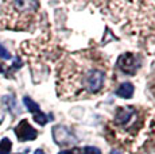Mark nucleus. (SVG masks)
Segmentation results:
<instances>
[{
    "label": "nucleus",
    "instance_id": "1",
    "mask_svg": "<svg viewBox=\"0 0 155 154\" xmlns=\"http://www.w3.org/2000/svg\"><path fill=\"white\" fill-rule=\"evenodd\" d=\"M109 76L105 58L97 52L68 54L57 68V91L66 100L89 99L104 91Z\"/></svg>",
    "mask_w": 155,
    "mask_h": 154
},
{
    "label": "nucleus",
    "instance_id": "2",
    "mask_svg": "<svg viewBox=\"0 0 155 154\" xmlns=\"http://www.w3.org/2000/svg\"><path fill=\"white\" fill-rule=\"evenodd\" d=\"M94 5L128 35L139 41L155 39V2H104Z\"/></svg>",
    "mask_w": 155,
    "mask_h": 154
},
{
    "label": "nucleus",
    "instance_id": "3",
    "mask_svg": "<svg viewBox=\"0 0 155 154\" xmlns=\"http://www.w3.org/2000/svg\"><path fill=\"white\" fill-rule=\"evenodd\" d=\"M154 124L155 118L148 109L119 107L113 118V132L124 146L135 150L154 134Z\"/></svg>",
    "mask_w": 155,
    "mask_h": 154
},
{
    "label": "nucleus",
    "instance_id": "4",
    "mask_svg": "<svg viewBox=\"0 0 155 154\" xmlns=\"http://www.w3.org/2000/svg\"><path fill=\"white\" fill-rule=\"evenodd\" d=\"M0 22L4 28L26 30L34 23L39 4L35 2L0 3Z\"/></svg>",
    "mask_w": 155,
    "mask_h": 154
},
{
    "label": "nucleus",
    "instance_id": "5",
    "mask_svg": "<svg viewBox=\"0 0 155 154\" xmlns=\"http://www.w3.org/2000/svg\"><path fill=\"white\" fill-rule=\"evenodd\" d=\"M117 66L123 73H127L130 76H134L139 68V61L135 54L132 53H124L119 57L117 60Z\"/></svg>",
    "mask_w": 155,
    "mask_h": 154
},
{
    "label": "nucleus",
    "instance_id": "6",
    "mask_svg": "<svg viewBox=\"0 0 155 154\" xmlns=\"http://www.w3.org/2000/svg\"><path fill=\"white\" fill-rule=\"evenodd\" d=\"M15 134H16V138L19 139L20 142H26V141H34V139L37 138L38 132H37V130L25 119L15 127Z\"/></svg>",
    "mask_w": 155,
    "mask_h": 154
},
{
    "label": "nucleus",
    "instance_id": "7",
    "mask_svg": "<svg viewBox=\"0 0 155 154\" xmlns=\"http://www.w3.org/2000/svg\"><path fill=\"white\" fill-rule=\"evenodd\" d=\"M116 95L121 99H130L134 95V85L131 82H124L116 89Z\"/></svg>",
    "mask_w": 155,
    "mask_h": 154
},
{
    "label": "nucleus",
    "instance_id": "8",
    "mask_svg": "<svg viewBox=\"0 0 155 154\" xmlns=\"http://www.w3.org/2000/svg\"><path fill=\"white\" fill-rule=\"evenodd\" d=\"M23 103H25V105L27 107V109L30 112H32V114H38V112H41V108L39 105L37 104V103L34 102V100H31L30 97H23Z\"/></svg>",
    "mask_w": 155,
    "mask_h": 154
},
{
    "label": "nucleus",
    "instance_id": "9",
    "mask_svg": "<svg viewBox=\"0 0 155 154\" xmlns=\"http://www.w3.org/2000/svg\"><path fill=\"white\" fill-rule=\"evenodd\" d=\"M11 147H12V143L8 138H3L2 142H0V154H10Z\"/></svg>",
    "mask_w": 155,
    "mask_h": 154
},
{
    "label": "nucleus",
    "instance_id": "10",
    "mask_svg": "<svg viewBox=\"0 0 155 154\" xmlns=\"http://www.w3.org/2000/svg\"><path fill=\"white\" fill-rule=\"evenodd\" d=\"M34 120L41 126H45L47 123V116L43 114V112H38V114L34 115Z\"/></svg>",
    "mask_w": 155,
    "mask_h": 154
},
{
    "label": "nucleus",
    "instance_id": "11",
    "mask_svg": "<svg viewBox=\"0 0 155 154\" xmlns=\"http://www.w3.org/2000/svg\"><path fill=\"white\" fill-rule=\"evenodd\" d=\"M84 154H101V152H100V149H97V147L86 146L84 149Z\"/></svg>",
    "mask_w": 155,
    "mask_h": 154
},
{
    "label": "nucleus",
    "instance_id": "12",
    "mask_svg": "<svg viewBox=\"0 0 155 154\" xmlns=\"http://www.w3.org/2000/svg\"><path fill=\"white\" fill-rule=\"evenodd\" d=\"M0 58H4V60H10V58H11L8 50L5 49L3 45H0Z\"/></svg>",
    "mask_w": 155,
    "mask_h": 154
},
{
    "label": "nucleus",
    "instance_id": "13",
    "mask_svg": "<svg viewBox=\"0 0 155 154\" xmlns=\"http://www.w3.org/2000/svg\"><path fill=\"white\" fill-rule=\"evenodd\" d=\"M58 154H81V153H80L78 149H74V150H66V152H61V153H58Z\"/></svg>",
    "mask_w": 155,
    "mask_h": 154
},
{
    "label": "nucleus",
    "instance_id": "14",
    "mask_svg": "<svg viewBox=\"0 0 155 154\" xmlns=\"http://www.w3.org/2000/svg\"><path fill=\"white\" fill-rule=\"evenodd\" d=\"M111 154H123V153H121V152H119V150H112Z\"/></svg>",
    "mask_w": 155,
    "mask_h": 154
},
{
    "label": "nucleus",
    "instance_id": "15",
    "mask_svg": "<svg viewBox=\"0 0 155 154\" xmlns=\"http://www.w3.org/2000/svg\"><path fill=\"white\" fill-rule=\"evenodd\" d=\"M35 154H45L42 150H37V152H35Z\"/></svg>",
    "mask_w": 155,
    "mask_h": 154
},
{
    "label": "nucleus",
    "instance_id": "16",
    "mask_svg": "<svg viewBox=\"0 0 155 154\" xmlns=\"http://www.w3.org/2000/svg\"><path fill=\"white\" fill-rule=\"evenodd\" d=\"M3 72V66H2V65H0V73H2Z\"/></svg>",
    "mask_w": 155,
    "mask_h": 154
}]
</instances>
